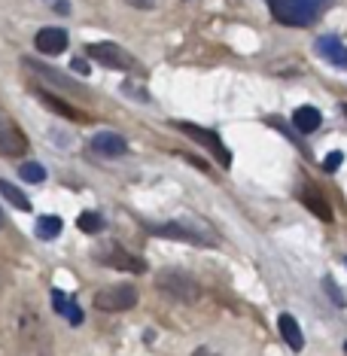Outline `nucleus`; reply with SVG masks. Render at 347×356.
<instances>
[{
  "label": "nucleus",
  "instance_id": "obj_10",
  "mask_svg": "<svg viewBox=\"0 0 347 356\" xmlns=\"http://www.w3.org/2000/svg\"><path fill=\"white\" fill-rule=\"evenodd\" d=\"M34 46H37V52H43V55H61L64 49H67V31H61V28L37 31Z\"/></svg>",
  "mask_w": 347,
  "mask_h": 356
},
{
  "label": "nucleus",
  "instance_id": "obj_2",
  "mask_svg": "<svg viewBox=\"0 0 347 356\" xmlns=\"http://www.w3.org/2000/svg\"><path fill=\"white\" fill-rule=\"evenodd\" d=\"M156 289L165 298H171V302H180V305H192L201 298V286L198 280L186 274L183 268H161L156 274Z\"/></svg>",
  "mask_w": 347,
  "mask_h": 356
},
{
  "label": "nucleus",
  "instance_id": "obj_11",
  "mask_svg": "<svg viewBox=\"0 0 347 356\" xmlns=\"http://www.w3.org/2000/svg\"><path fill=\"white\" fill-rule=\"evenodd\" d=\"M298 201H302V204L308 207L317 220L332 222V207H329V201L323 198L320 189H314V186H302V189H298Z\"/></svg>",
  "mask_w": 347,
  "mask_h": 356
},
{
  "label": "nucleus",
  "instance_id": "obj_8",
  "mask_svg": "<svg viewBox=\"0 0 347 356\" xmlns=\"http://www.w3.org/2000/svg\"><path fill=\"white\" fill-rule=\"evenodd\" d=\"M25 67L28 70H34L37 76H43L46 83H52V86H58V88H64V92H74V95H83L86 88L76 83V79H70V76H64V74H58L55 67H49V64H40V61H34V58H25Z\"/></svg>",
  "mask_w": 347,
  "mask_h": 356
},
{
  "label": "nucleus",
  "instance_id": "obj_14",
  "mask_svg": "<svg viewBox=\"0 0 347 356\" xmlns=\"http://www.w3.org/2000/svg\"><path fill=\"white\" fill-rule=\"evenodd\" d=\"M37 98L46 104L52 113H58V116H64V119H74V122H88V116L83 110H76V107H70L67 101H61V98H55V95H49V92H37Z\"/></svg>",
  "mask_w": 347,
  "mask_h": 356
},
{
  "label": "nucleus",
  "instance_id": "obj_21",
  "mask_svg": "<svg viewBox=\"0 0 347 356\" xmlns=\"http://www.w3.org/2000/svg\"><path fill=\"white\" fill-rule=\"evenodd\" d=\"M341 161H344V152H329V156L326 159H323V171H326V174H335L338 171V168H341Z\"/></svg>",
  "mask_w": 347,
  "mask_h": 356
},
{
  "label": "nucleus",
  "instance_id": "obj_17",
  "mask_svg": "<svg viewBox=\"0 0 347 356\" xmlns=\"http://www.w3.org/2000/svg\"><path fill=\"white\" fill-rule=\"evenodd\" d=\"M0 195H3L6 201H10L13 207H19V210H31V201H28V195L19 189V186H13L10 180H0Z\"/></svg>",
  "mask_w": 347,
  "mask_h": 356
},
{
  "label": "nucleus",
  "instance_id": "obj_25",
  "mask_svg": "<svg viewBox=\"0 0 347 356\" xmlns=\"http://www.w3.org/2000/svg\"><path fill=\"white\" fill-rule=\"evenodd\" d=\"M70 67L76 70V74H88V61H83V58H74V64Z\"/></svg>",
  "mask_w": 347,
  "mask_h": 356
},
{
  "label": "nucleus",
  "instance_id": "obj_5",
  "mask_svg": "<svg viewBox=\"0 0 347 356\" xmlns=\"http://www.w3.org/2000/svg\"><path fill=\"white\" fill-rule=\"evenodd\" d=\"M137 305V289L128 286V283H119V286H107L95 296V307L101 311H128V307Z\"/></svg>",
  "mask_w": 347,
  "mask_h": 356
},
{
  "label": "nucleus",
  "instance_id": "obj_7",
  "mask_svg": "<svg viewBox=\"0 0 347 356\" xmlns=\"http://www.w3.org/2000/svg\"><path fill=\"white\" fill-rule=\"evenodd\" d=\"M0 152L3 156H25L28 152V137L19 131V125L0 116Z\"/></svg>",
  "mask_w": 347,
  "mask_h": 356
},
{
  "label": "nucleus",
  "instance_id": "obj_3",
  "mask_svg": "<svg viewBox=\"0 0 347 356\" xmlns=\"http://www.w3.org/2000/svg\"><path fill=\"white\" fill-rule=\"evenodd\" d=\"M88 58H95L110 70H134L137 67L134 55L125 52L122 46H116V43H92L88 46Z\"/></svg>",
  "mask_w": 347,
  "mask_h": 356
},
{
  "label": "nucleus",
  "instance_id": "obj_23",
  "mask_svg": "<svg viewBox=\"0 0 347 356\" xmlns=\"http://www.w3.org/2000/svg\"><path fill=\"white\" fill-rule=\"evenodd\" d=\"M64 317L70 320V326H79V323H83V307H79L76 302H70V307H67V314H64Z\"/></svg>",
  "mask_w": 347,
  "mask_h": 356
},
{
  "label": "nucleus",
  "instance_id": "obj_4",
  "mask_svg": "<svg viewBox=\"0 0 347 356\" xmlns=\"http://www.w3.org/2000/svg\"><path fill=\"white\" fill-rule=\"evenodd\" d=\"M174 128H177V131H183V134H189L192 140H198L204 149H211L223 168L232 165V152L225 149V143H223L213 131H207V128H198V125H192V122H174Z\"/></svg>",
  "mask_w": 347,
  "mask_h": 356
},
{
  "label": "nucleus",
  "instance_id": "obj_16",
  "mask_svg": "<svg viewBox=\"0 0 347 356\" xmlns=\"http://www.w3.org/2000/svg\"><path fill=\"white\" fill-rule=\"evenodd\" d=\"M64 229V222H61V216H52V213H46V216H37V238L40 241H52V238H58Z\"/></svg>",
  "mask_w": 347,
  "mask_h": 356
},
{
  "label": "nucleus",
  "instance_id": "obj_28",
  "mask_svg": "<svg viewBox=\"0 0 347 356\" xmlns=\"http://www.w3.org/2000/svg\"><path fill=\"white\" fill-rule=\"evenodd\" d=\"M344 353H347V341H344Z\"/></svg>",
  "mask_w": 347,
  "mask_h": 356
},
{
  "label": "nucleus",
  "instance_id": "obj_18",
  "mask_svg": "<svg viewBox=\"0 0 347 356\" xmlns=\"http://www.w3.org/2000/svg\"><path fill=\"white\" fill-rule=\"evenodd\" d=\"M79 232H86V234H101L104 232V216L101 213H95V210H86V213H79Z\"/></svg>",
  "mask_w": 347,
  "mask_h": 356
},
{
  "label": "nucleus",
  "instance_id": "obj_19",
  "mask_svg": "<svg viewBox=\"0 0 347 356\" xmlns=\"http://www.w3.org/2000/svg\"><path fill=\"white\" fill-rule=\"evenodd\" d=\"M19 177L25 183H43L46 180V168L40 165V161H25V165L19 168Z\"/></svg>",
  "mask_w": 347,
  "mask_h": 356
},
{
  "label": "nucleus",
  "instance_id": "obj_27",
  "mask_svg": "<svg viewBox=\"0 0 347 356\" xmlns=\"http://www.w3.org/2000/svg\"><path fill=\"white\" fill-rule=\"evenodd\" d=\"M0 229H3V210H0Z\"/></svg>",
  "mask_w": 347,
  "mask_h": 356
},
{
  "label": "nucleus",
  "instance_id": "obj_20",
  "mask_svg": "<svg viewBox=\"0 0 347 356\" xmlns=\"http://www.w3.org/2000/svg\"><path fill=\"white\" fill-rule=\"evenodd\" d=\"M323 289H326V296L332 298V302H335L338 307H344V305H347V298L341 296V289H338V283H335L332 277H323Z\"/></svg>",
  "mask_w": 347,
  "mask_h": 356
},
{
  "label": "nucleus",
  "instance_id": "obj_6",
  "mask_svg": "<svg viewBox=\"0 0 347 356\" xmlns=\"http://www.w3.org/2000/svg\"><path fill=\"white\" fill-rule=\"evenodd\" d=\"M95 259H98V262H104V265H110V268H122V271H134V274L147 271V262H143V259L125 253V250L119 247V244H107V247L95 250Z\"/></svg>",
  "mask_w": 347,
  "mask_h": 356
},
{
  "label": "nucleus",
  "instance_id": "obj_29",
  "mask_svg": "<svg viewBox=\"0 0 347 356\" xmlns=\"http://www.w3.org/2000/svg\"><path fill=\"white\" fill-rule=\"evenodd\" d=\"M344 265H347V259H344Z\"/></svg>",
  "mask_w": 347,
  "mask_h": 356
},
{
  "label": "nucleus",
  "instance_id": "obj_15",
  "mask_svg": "<svg viewBox=\"0 0 347 356\" xmlns=\"http://www.w3.org/2000/svg\"><path fill=\"white\" fill-rule=\"evenodd\" d=\"M320 122H323V116L317 107H298L293 113V128L298 134H314L320 128Z\"/></svg>",
  "mask_w": 347,
  "mask_h": 356
},
{
  "label": "nucleus",
  "instance_id": "obj_9",
  "mask_svg": "<svg viewBox=\"0 0 347 356\" xmlns=\"http://www.w3.org/2000/svg\"><path fill=\"white\" fill-rule=\"evenodd\" d=\"M314 49H317V55L323 61L332 64V67L347 70V46L338 37H320L317 43H314Z\"/></svg>",
  "mask_w": 347,
  "mask_h": 356
},
{
  "label": "nucleus",
  "instance_id": "obj_26",
  "mask_svg": "<svg viewBox=\"0 0 347 356\" xmlns=\"http://www.w3.org/2000/svg\"><path fill=\"white\" fill-rule=\"evenodd\" d=\"M192 356H216V353H213V350H207V347H198V350L192 353Z\"/></svg>",
  "mask_w": 347,
  "mask_h": 356
},
{
  "label": "nucleus",
  "instance_id": "obj_1",
  "mask_svg": "<svg viewBox=\"0 0 347 356\" xmlns=\"http://www.w3.org/2000/svg\"><path fill=\"white\" fill-rule=\"evenodd\" d=\"M332 0H268L271 15L287 28H305L326 10Z\"/></svg>",
  "mask_w": 347,
  "mask_h": 356
},
{
  "label": "nucleus",
  "instance_id": "obj_22",
  "mask_svg": "<svg viewBox=\"0 0 347 356\" xmlns=\"http://www.w3.org/2000/svg\"><path fill=\"white\" fill-rule=\"evenodd\" d=\"M52 305H55V311L58 314H67V307H70V298L61 293V289H52Z\"/></svg>",
  "mask_w": 347,
  "mask_h": 356
},
{
  "label": "nucleus",
  "instance_id": "obj_12",
  "mask_svg": "<svg viewBox=\"0 0 347 356\" xmlns=\"http://www.w3.org/2000/svg\"><path fill=\"white\" fill-rule=\"evenodd\" d=\"M92 149L98 156H107V159H116V156H125L128 152V140L122 134H113V131H101L92 137Z\"/></svg>",
  "mask_w": 347,
  "mask_h": 356
},
{
  "label": "nucleus",
  "instance_id": "obj_13",
  "mask_svg": "<svg viewBox=\"0 0 347 356\" xmlns=\"http://www.w3.org/2000/svg\"><path fill=\"white\" fill-rule=\"evenodd\" d=\"M277 329H280V338L289 344V350H302L305 347V335H302V326H298V320L293 314H280L277 317Z\"/></svg>",
  "mask_w": 347,
  "mask_h": 356
},
{
  "label": "nucleus",
  "instance_id": "obj_24",
  "mask_svg": "<svg viewBox=\"0 0 347 356\" xmlns=\"http://www.w3.org/2000/svg\"><path fill=\"white\" fill-rule=\"evenodd\" d=\"M131 6H137V10H156V6L161 3V0H128Z\"/></svg>",
  "mask_w": 347,
  "mask_h": 356
}]
</instances>
